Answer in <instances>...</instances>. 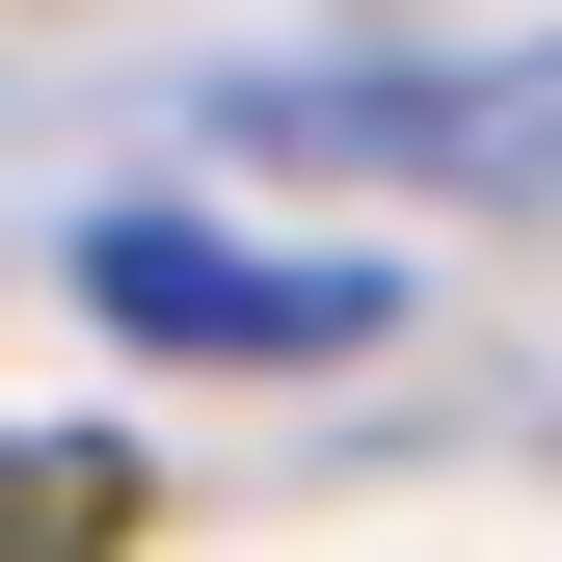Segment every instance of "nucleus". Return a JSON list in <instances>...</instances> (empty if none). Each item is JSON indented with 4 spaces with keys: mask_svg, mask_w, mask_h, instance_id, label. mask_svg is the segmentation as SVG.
<instances>
[{
    "mask_svg": "<svg viewBox=\"0 0 562 562\" xmlns=\"http://www.w3.org/2000/svg\"><path fill=\"white\" fill-rule=\"evenodd\" d=\"M81 322L161 348V375H322V348L402 322V268H348V241H215V215H81Z\"/></svg>",
    "mask_w": 562,
    "mask_h": 562,
    "instance_id": "1",
    "label": "nucleus"
},
{
    "mask_svg": "<svg viewBox=\"0 0 562 562\" xmlns=\"http://www.w3.org/2000/svg\"><path fill=\"white\" fill-rule=\"evenodd\" d=\"M215 134H322V161H429V188H562V27L509 54H268Z\"/></svg>",
    "mask_w": 562,
    "mask_h": 562,
    "instance_id": "2",
    "label": "nucleus"
}]
</instances>
